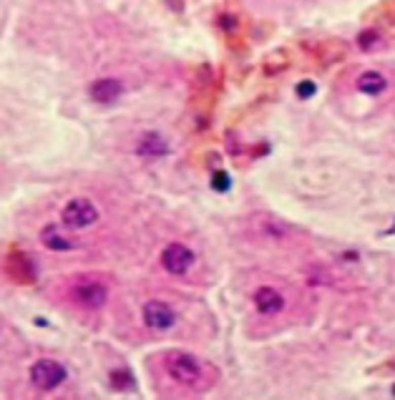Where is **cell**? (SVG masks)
Masks as SVG:
<instances>
[{
    "label": "cell",
    "instance_id": "obj_7",
    "mask_svg": "<svg viewBox=\"0 0 395 400\" xmlns=\"http://www.w3.org/2000/svg\"><path fill=\"white\" fill-rule=\"evenodd\" d=\"M124 93V86L119 78H98L91 83V98L96 103H111Z\"/></svg>",
    "mask_w": 395,
    "mask_h": 400
},
{
    "label": "cell",
    "instance_id": "obj_13",
    "mask_svg": "<svg viewBox=\"0 0 395 400\" xmlns=\"http://www.w3.org/2000/svg\"><path fill=\"white\" fill-rule=\"evenodd\" d=\"M315 91H317V86H315L312 81L297 83V96H300V98H310V96H315Z\"/></svg>",
    "mask_w": 395,
    "mask_h": 400
},
{
    "label": "cell",
    "instance_id": "obj_12",
    "mask_svg": "<svg viewBox=\"0 0 395 400\" xmlns=\"http://www.w3.org/2000/svg\"><path fill=\"white\" fill-rule=\"evenodd\" d=\"M357 46H360L363 51L378 48V46H380V33H378V30H363V33L357 35Z\"/></svg>",
    "mask_w": 395,
    "mask_h": 400
},
{
    "label": "cell",
    "instance_id": "obj_6",
    "mask_svg": "<svg viewBox=\"0 0 395 400\" xmlns=\"http://www.w3.org/2000/svg\"><path fill=\"white\" fill-rule=\"evenodd\" d=\"M73 300L78 302V305H83V307H91V310H98V307H103L106 305V300H109V289L101 284V282H81V284H76L73 287Z\"/></svg>",
    "mask_w": 395,
    "mask_h": 400
},
{
    "label": "cell",
    "instance_id": "obj_15",
    "mask_svg": "<svg viewBox=\"0 0 395 400\" xmlns=\"http://www.w3.org/2000/svg\"><path fill=\"white\" fill-rule=\"evenodd\" d=\"M111 380H114V385H116L119 390L131 388V375H124V373H111Z\"/></svg>",
    "mask_w": 395,
    "mask_h": 400
},
{
    "label": "cell",
    "instance_id": "obj_5",
    "mask_svg": "<svg viewBox=\"0 0 395 400\" xmlns=\"http://www.w3.org/2000/svg\"><path fill=\"white\" fill-rule=\"evenodd\" d=\"M194 265V252L184 244H169L161 252V267L171 274H184Z\"/></svg>",
    "mask_w": 395,
    "mask_h": 400
},
{
    "label": "cell",
    "instance_id": "obj_16",
    "mask_svg": "<svg viewBox=\"0 0 395 400\" xmlns=\"http://www.w3.org/2000/svg\"><path fill=\"white\" fill-rule=\"evenodd\" d=\"M219 20H222V25H224V28H229V30H234V18H232V15H222Z\"/></svg>",
    "mask_w": 395,
    "mask_h": 400
},
{
    "label": "cell",
    "instance_id": "obj_8",
    "mask_svg": "<svg viewBox=\"0 0 395 400\" xmlns=\"http://www.w3.org/2000/svg\"><path fill=\"white\" fill-rule=\"evenodd\" d=\"M255 305L262 315H277L284 307V297L274 287H260L257 295H255Z\"/></svg>",
    "mask_w": 395,
    "mask_h": 400
},
{
    "label": "cell",
    "instance_id": "obj_14",
    "mask_svg": "<svg viewBox=\"0 0 395 400\" xmlns=\"http://www.w3.org/2000/svg\"><path fill=\"white\" fill-rule=\"evenodd\" d=\"M211 187H214L217 192H227V189H229V176H227L224 171H217V174H214V184H211Z\"/></svg>",
    "mask_w": 395,
    "mask_h": 400
},
{
    "label": "cell",
    "instance_id": "obj_3",
    "mask_svg": "<svg viewBox=\"0 0 395 400\" xmlns=\"http://www.w3.org/2000/svg\"><path fill=\"white\" fill-rule=\"evenodd\" d=\"M66 368L56 360H38L33 368H30V380L35 388L41 390H53L58 388L63 380H66Z\"/></svg>",
    "mask_w": 395,
    "mask_h": 400
},
{
    "label": "cell",
    "instance_id": "obj_1",
    "mask_svg": "<svg viewBox=\"0 0 395 400\" xmlns=\"http://www.w3.org/2000/svg\"><path fill=\"white\" fill-rule=\"evenodd\" d=\"M164 368L169 373L171 380L182 383V385H197L201 380V362L194 355L182 352V350H171L164 357Z\"/></svg>",
    "mask_w": 395,
    "mask_h": 400
},
{
    "label": "cell",
    "instance_id": "obj_17",
    "mask_svg": "<svg viewBox=\"0 0 395 400\" xmlns=\"http://www.w3.org/2000/svg\"><path fill=\"white\" fill-rule=\"evenodd\" d=\"M393 395H395V385H393Z\"/></svg>",
    "mask_w": 395,
    "mask_h": 400
},
{
    "label": "cell",
    "instance_id": "obj_11",
    "mask_svg": "<svg viewBox=\"0 0 395 400\" xmlns=\"http://www.w3.org/2000/svg\"><path fill=\"white\" fill-rule=\"evenodd\" d=\"M43 244H46L48 249H70V247H73V242L66 239V237H61L53 227L43 232Z\"/></svg>",
    "mask_w": 395,
    "mask_h": 400
},
{
    "label": "cell",
    "instance_id": "obj_2",
    "mask_svg": "<svg viewBox=\"0 0 395 400\" xmlns=\"http://www.w3.org/2000/svg\"><path fill=\"white\" fill-rule=\"evenodd\" d=\"M61 219L68 229H86L98 222V209L88 199H70L61 211Z\"/></svg>",
    "mask_w": 395,
    "mask_h": 400
},
{
    "label": "cell",
    "instance_id": "obj_4",
    "mask_svg": "<svg viewBox=\"0 0 395 400\" xmlns=\"http://www.w3.org/2000/svg\"><path fill=\"white\" fill-rule=\"evenodd\" d=\"M141 317H143L146 328H151V330H169L176 322V312L166 302H159V300L146 302L141 310Z\"/></svg>",
    "mask_w": 395,
    "mask_h": 400
},
{
    "label": "cell",
    "instance_id": "obj_10",
    "mask_svg": "<svg viewBox=\"0 0 395 400\" xmlns=\"http://www.w3.org/2000/svg\"><path fill=\"white\" fill-rule=\"evenodd\" d=\"M388 88V78L378 70H365L360 78H357V91L368 93V96H378Z\"/></svg>",
    "mask_w": 395,
    "mask_h": 400
},
{
    "label": "cell",
    "instance_id": "obj_9",
    "mask_svg": "<svg viewBox=\"0 0 395 400\" xmlns=\"http://www.w3.org/2000/svg\"><path fill=\"white\" fill-rule=\"evenodd\" d=\"M136 151H138L141 156L156 159V156H164V154L169 151V143H166V141H164V136H159V133H146V136H141V138H138Z\"/></svg>",
    "mask_w": 395,
    "mask_h": 400
}]
</instances>
